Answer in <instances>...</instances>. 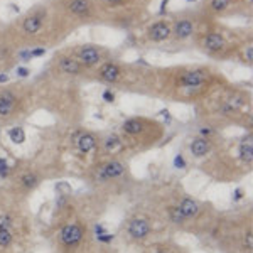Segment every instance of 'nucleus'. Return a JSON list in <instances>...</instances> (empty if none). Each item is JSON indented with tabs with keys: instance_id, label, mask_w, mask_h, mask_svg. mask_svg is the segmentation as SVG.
<instances>
[{
	"instance_id": "f257e3e1",
	"label": "nucleus",
	"mask_w": 253,
	"mask_h": 253,
	"mask_svg": "<svg viewBox=\"0 0 253 253\" xmlns=\"http://www.w3.org/2000/svg\"><path fill=\"white\" fill-rule=\"evenodd\" d=\"M126 167L124 162L120 161H107L103 164H100L95 169V181L98 182H107V181H113V179H118L125 174Z\"/></svg>"
},
{
	"instance_id": "f03ea898",
	"label": "nucleus",
	"mask_w": 253,
	"mask_h": 253,
	"mask_svg": "<svg viewBox=\"0 0 253 253\" xmlns=\"http://www.w3.org/2000/svg\"><path fill=\"white\" fill-rule=\"evenodd\" d=\"M83 236H84V230H83V226L78 223L64 224L59 231L61 243H63L64 247H69V248L78 247V245L81 243V240H83Z\"/></svg>"
},
{
	"instance_id": "7ed1b4c3",
	"label": "nucleus",
	"mask_w": 253,
	"mask_h": 253,
	"mask_svg": "<svg viewBox=\"0 0 253 253\" xmlns=\"http://www.w3.org/2000/svg\"><path fill=\"white\" fill-rule=\"evenodd\" d=\"M152 231V224H150L149 219L145 218H133L128 221V226H126V233L130 235V238L133 240H144L150 235Z\"/></svg>"
},
{
	"instance_id": "20e7f679",
	"label": "nucleus",
	"mask_w": 253,
	"mask_h": 253,
	"mask_svg": "<svg viewBox=\"0 0 253 253\" xmlns=\"http://www.w3.org/2000/svg\"><path fill=\"white\" fill-rule=\"evenodd\" d=\"M206 80H208V71H205V69H193V71H187L181 76L179 84L184 88H194V86H201Z\"/></svg>"
},
{
	"instance_id": "39448f33",
	"label": "nucleus",
	"mask_w": 253,
	"mask_h": 253,
	"mask_svg": "<svg viewBox=\"0 0 253 253\" xmlns=\"http://www.w3.org/2000/svg\"><path fill=\"white\" fill-rule=\"evenodd\" d=\"M101 54L95 46H83L78 51V61L81 66H95L100 63Z\"/></svg>"
},
{
	"instance_id": "423d86ee",
	"label": "nucleus",
	"mask_w": 253,
	"mask_h": 253,
	"mask_svg": "<svg viewBox=\"0 0 253 253\" xmlns=\"http://www.w3.org/2000/svg\"><path fill=\"white\" fill-rule=\"evenodd\" d=\"M15 105H17V96L9 89L0 93V117H9L14 113Z\"/></svg>"
},
{
	"instance_id": "0eeeda50",
	"label": "nucleus",
	"mask_w": 253,
	"mask_h": 253,
	"mask_svg": "<svg viewBox=\"0 0 253 253\" xmlns=\"http://www.w3.org/2000/svg\"><path fill=\"white\" fill-rule=\"evenodd\" d=\"M147 32H149V39L156 41V42H162V41H166L170 36V27L166 22L159 20V22L152 24Z\"/></svg>"
},
{
	"instance_id": "6e6552de",
	"label": "nucleus",
	"mask_w": 253,
	"mask_h": 253,
	"mask_svg": "<svg viewBox=\"0 0 253 253\" xmlns=\"http://www.w3.org/2000/svg\"><path fill=\"white\" fill-rule=\"evenodd\" d=\"M177 208H179V211H181L182 216H184L186 219L194 218V216L199 213V203L196 201V199H193V198H184L181 203H179Z\"/></svg>"
},
{
	"instance_id": "1a4fd4ad",
	"label": "nucleus",
	"mask_w": 253,
	"mask_h": 253,
	"mask_svg": "<svg viewBox=\"0 0 253 253\" xmlns=\"http://www.w3.org/2000/svg\"><path fill=\"white\" fill-rule=\"evenodd\" d=\"M41 27H42V15L41 14H32L29 17L24 19V24H22V29L26 34H38L41 31Z\"/></svg>"
},
{
	"instance_id": "9d476101",
	"label": "nucleus",
	"mask_w": 253,
	"mask_h": 253,
	"mask_svg": "<svg viewBox=\"0 0 253 253\" xmlns=\"http://www.w3.org/2000/svg\"><path fill=\"white\" fill-rule=\"evenodd\" d=\"M59 69L66 75H80L83 71V66L80 64L78 59H73L69 56H64V58L59 59Z\"/></svg>"
},
{
	"instance_id": "9b49d317",
	"label": "nucleus",
	"mask_w": 253,
	"mask_h": 253,
	"mask_svg": "<svg viewBox=\"0 0 253 253\" xmlns=\"http://www.w3.org/2000/svg\"><path fill=\"white\" fill-rule=\"evenodd\" d=\"M68 9L71 14L84 17V15H89V12H91V2L89 0H71L68 3Z\"/></svg>"
},
{
	"instance_id": "f8f14e48",
	"label": "nucleus",
	"mask_w": 253,
	"mask_h": 253,
	"mask_svg": "<svg viewBox=\"0 0 253 253\" xmlns=\"http://www.w3.org/2000/svg\"><path fill=\"white\" fill-rule=\"evenodd\" d=\"M76 145H78L80 152L88 154L96 147V137L93 135V133L84 132V133H81L78 138H76Z\"/></svg>"
},
{
	"instance_id": "ddd939ff",
	"label": "nucleus",
	"mask_w": 253,
	"mask_h": 253,
	"mask_svg": "<svg viewBox=\"0 0 253 253\" xmlns=\"http://www.w3.org/2000/svg\"><path fill=\"white\" fill-rule=\"evenodd\" d=\"M189 149H191V154H193L194 157H205L206 154L210 152V140L205 137H198L191 142Z\"/></svg>"
},
{
	"instance_id": "4468645a",
	"label": "nucleus",
	"mask_w": 253,
	"mask_h": 253,
	"mask_svg": "<svg viewBox=\"0 0 253 253\" xmlns=\"http://www.w3.org/2000/svg\"><path fill=\"white\" fill-rule=\"evenodd\" d=\"M100 76L101 80L108 81V83H115L120 76V68L117 66L115 63H105L103 66L100 68Z\"/></svg>"
},
{
	"instance_id": "2eb2a0df",
	"label": "nucleus",
	"mask_w": 253,
	"mask_h": 253,
	"mask_svg": "<svg viewBox=\"0 0 253 253\" xmlns=\"http://www.w3.org/2000/svg\"><path fill=\"white\" fill-rule=\"evenodd\" d=\"M193 32H194V26H193V22H191V20H187V19L179 20V22L175 24V27H174V34H175V38H177V39L191 38V36H193Z\"/></svg>"
},
{
	"instance_id": "dca6fc26",
	"label": "nucleus",
	"mask_w": 253,
	"mask_h": 253,
	"mask_svg": "<svg viewBox=\"0 0 253 253\" xmlns=\"http://www.w3.org/2000/svg\"><path fill=\"white\" fill-rule=\"evenodd\" d=\"M226 46V42H224L223 36L219 34H208L206 39H205V47L208 49V51L211 52H218L221 51V49Z\"/></svg>"
},
{
	"instance_id": "f3484780",
	"label": "nucleus",
	"mask_w": 253,
	"mask_h": 253,
	"mask_svg": "<svg viewBox=\"0 0 253 253\" xmlns=\"http://www.w3.org/2000/svg\"><path fill=\"white\" fill-rule=\"evenodd\" d=\"M125 133L128 135H138V133L144 132V120H138V118H130V120L124 122L122 125Z\"/></svg>"
},
{
	"instance_id": "a211bd4d",
	"label": "nucleus",
	"mask_w": 253,
	"mask_h": 253,
	"mask_svg": "<svg viewBox=\"0 0 253 253\" xmlns=\"http://www.w3.org/2000/svg\"><path fill=\"white\" fill-rule=\"evenodd\" d=\"M20 184H22L26 189H34V187L39 186V175H36L34 172H27L20 177Z\"/></svg>"
},
{
	"instance_id": "6ab92c4d",
	"label": "nucleus",
	"mask_w": 253,
	"mask_h": 253,
	"mask_svg": "<svg viewBox=\"0 0 253 253\" xmlns=\"http://www.w3.org/2000/svg\"><path fill=\"white\" fill-rule=\"evenodd\" d=\"M12 242H14V236L9 228H0V248H9Z\"/></svg>"
},
{
	"instance_id": "aec40b11",
	"label": "nucleus",
	"mask_w": 253,
	"mask_h": 253,
	"mask_svg": "<svg viewBox=\"0 0 253 253\" xmlns=\"http://www.w3.org/2000/svg\"><path fill=\"white\" fill-rule=\"evenodd\" d=\"M9 137L14 144H22V142L26 140V132H24V128H20V126H15V128L9 130Z\"/></svg>"
},
{
	"instance_id": "412c9836",
	"label": "nucleus",
	"mask_w": 253,
	"mask_h": 253,
	"mask_svg": "<svg viewBox=\"0 0 253 253\" xmlns=\"http://www.w3.org/2000/svg\"><path fill=\"white\" fill-rule=\"evenodd\" d=\"M253 149H252V142H243L242 147H240V157L243 159L245 162H248V164H252V159H253Z\"/></svg>"
},
{
	"instance_id": "4be33fe9",
	"label": "nucleus",
	"mask_w": 253,
	"mask_h": 253,
	"mask_svg": "<svg viewBox=\"0 0 253 253\" xmlns=\"http://www.w3.org/2000/svg\"><path fill=\"white\" fill-rule=\"evenodd\" d=\"M169 218H170V221H172L174 224H184L186 223V218L182 216V213L179 211L177 206H170L169 208Z\"/></svg>"
},
{
	"instance_id": "5701e85b",
	"label": "nucleus",
	"mask_w": 253,
	"mask_h": 253,
	"mask_svg": "<svg viewBox=\"0 0 253 253\" xmlns=\"http://www.w3.org/2000/svg\"><path fill=\"white\" fill-rule=\"evenodd\" d=\"M122 145V140H120V137L118 135H110L107 140H105V149L108 150H115V149H118V147Z\"/></svg>"
},
{
	"instance_id": "b1692460",
	"label": "nucleus",
	"mask_w": 253,
	"mask_h": 253,
	"mask_svg": "<svg viewBox=\"0 0 253 253\" xmlns=\"http://www.w3.org/2000/svg\"><path fill=\"white\" fill-rule=\"evenodd\" d=\"M211 9L214 12H223L224 9H228V5H230V0H211Z\"/></svg>"
},
{
	"instance_id": "393cba45",
	"label": "nucleus",
	"mask_w": 253,
	"mask_h": 253,
	"mask_svg": "<svg viewBox=\"0 0 253 253\" xmlns=\"http://www.w3.org/2000/svg\"><path fill=\"white\" fill-rule=\"evenodd\" d=\"M12 216L9 213H2L0 214V228H9L10 230V226H12Z\"/></svg>"
},
{
	"instance_id": "a878e982",
	"label": "nucleus",
	"mask_w": 253,
	"mask_h": 253,
	"mask_svg": "<svg viewBox=\"0 0 253 253\" xmlns=\"http://www.w3.org/2000/svg\"><path fill=\"white\" fill-rule=\"evenodd\" d=\"M7 174H9V164L5 159L0 157V177H5Z\"/></svg>"
},
{
	"instance_id": "bb28decb",
	"label": "nucleus",
	"mask_w": 253,
	"mask_h": 253,
	"mask_svg": "<svg viewBox=\"0 0 253 253\" xmlns=\"http://www.w3.org/2000/svg\"><path fill=\"white\" fill-rule=\"evenodd\" d=\"M174 166L177 167V169H184V167H186V161H184V157H182L181 154L174 159Z\"/></svg>"
},
{
	"instance_id": "cd10ccee",
	"label": "nucleus",
	"mask_w": 253,
	"mask_h": 253,
	"mask_svg": "<svg viewBox=\"0 0 253 253\" xmlns=\"http://www.w3.org/2000/svg\"><path fill=\"white\" fill-rule=\"evenodd\" d=\"M103 98H105V101H108V103H110V101L115 100V96H113V93H110V91H105V93H103Z\"/></svg>"
},
{
	"instance_id": "c85d7f7f",
	"label": "nucleus",
	"mask_w": 253,
	"mask_h": 253,
	"mask_svg": "<svg viewBox=\"0 0 253 253\" xmlns=\"http://www.w3.org/2000/svg\"><path fill=\"white\" fill-rule=\"evenodd\" d=\"M242 198H243V191H242V189H238V191L235 193V201H238V199H242Z\"/></svg>"
},
{
	"instance_id": "c756f323",
	"label": "nucleus",
	"mask_w": 253,
	"mask_h": 253,
	"mask_svg": "<svg viewBox=\"0 0 253 253\" xmlns=\"http://www.w3.org/2000/svg\"><path fill=\"white\" fill-rule=\"evenodd\" d=\"M107 2H110V3H120L122 0H107Z\"/></svg>"
},
{
	"instance_id": "7c9ffc66",
	"label": "nucleus",
	"mask_w": 253,
	"mask_h": 253,
	"mask_svg": "<svg viewBox=\"0 0 253 253\" xmlns=\"http://www.w3.org/2000/svg\"><path fill=\"white\" fill-rule=\"evenodd\" d=\"M156 253H167V252H166V250H157Z\"/></svg>"
}]
</instances>
